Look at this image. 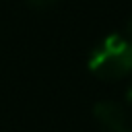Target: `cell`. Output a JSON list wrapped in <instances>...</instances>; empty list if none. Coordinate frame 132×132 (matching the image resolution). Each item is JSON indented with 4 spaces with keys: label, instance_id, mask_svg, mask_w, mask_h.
<instances>
[{
    "label": "cell",
    "instance_id": "6da1fadb",
    "mask_svg": "<svg viewBox=\"0 0 132 132\" xmlns=\"http://www.w3.org/2000/svg\"><path fill=\"white\" fill-rule=\"evenodd\" d=\"M89 70L99 78H122L132 72V39L124 33H111L101 39L91 56Z\"/></svg>",
    "mask_w": 132,
    "mask_h": 132
},
{
    "label": "cell",
    "instance_id": "7a4b0ae2",
    "mask_svg": "<svg viewBox=\"0 0 132 132\" xmlns=\"http://www.w3.org/2000/svg\"><path fill=\"white\" fill-rule=\"evenodd\" d=\"M95 120L107 132H130V120L126 109L116 101H99L93 109Z\"/></svg>",
    "mask_w": 132,
    "mask_h": 132
},
{
    "label": "cell",
    "instance_id": "3957f363",
    "mask_svg": "<svg viewBox=\"0 0 132 132\" xmlns=\"http://www.w3.org/2000/svg\"><path fill=\"white\" fill-rule=\"evenodd\" d=\"M33 6H47V4H52V2H56V0H29Z\"/></svg>",
    "mask_w": 132,
    "mask_h": 132
},
{
    "label": "cell",
    "instance_id": "277c9868",
    "mask_svg": "<svg viewBox=\"0 0 132 132\" xmlns=\"http://www.w3.org/2000/svg\"><path fill=\"white\" fill-rule=\"evenodd\" d=\"M124 35H126V37H130V39H132V19H130V21H128V23H126V33H124Z\"/></svg>",
    "mask_w": 132,
    "mask_h": 132
},
{
    "label": "cell",
    "instance_id": "5b68a950",
    "mask_svg": "<svg viewBox=\"0 0 132 132\" xmlns=\"http://www.w3.org/2000/svg\"><path fill=\"white\" fill-rule=\"evenodd\" d=\"M126 101H128V103L132 105V85L128 87V93H126Z\"/></svg>",
    "mask_w": 132,
    "mask_h": 132
},
{
    "label": "cell",
    "instance_id": "8992f818",
    "mask_svg": "<svg viewBox=\"0 0 132 132\" xmlns=\"http://www.w3.org/2000/svg\"><path fill=\"white\" fill-rule=\"evenodd\" d=\"M130 132H132V130H130Z\"/></svg>",
    "mask_w": 132,
    "mask_h": 132
}]
</instances>
